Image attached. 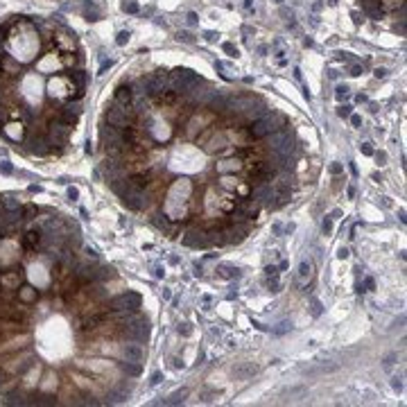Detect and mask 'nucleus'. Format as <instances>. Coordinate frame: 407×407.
<instances>
[{"instance_id":"nucleus-36","label":"nucleus","mask_w":407,"mask_h":407,"mask_svg":"<svg viewBox=\"0 0 407 407\" xmlns=\"http://www.w3.org/2000/svg\"><path fill=\"white\" fill-rule=\"evenodd\" d=\"M204 39H206V41H215L217 34H215V32H206V34H204Z\"/></svg>"},{"instance_id":"nucleus-24","label":"nucleus","mask_w":407,"mask_h":407,"mask_svg":"<svg viewBox=\"0 0 407 407\" xmlns=\"http://www.w3.org/2000/svg\"><path fill=\"white\" fill-rule=\"evenodd\" d=\"M362 289H364V292H373V289H375V281L373 278H364V287H362Z\"/></svg>"},{"instance_id":"nucleus-39","label":"nucleus","mask_w":407,"mask_h":407,"mask_svg":"<svg viewBox=\"0 0 407 407\" xmlns=\"http://www.w3.org/2000/svg\"><path fill=\"white\" fill-rule=\"evenodd\" d=\"M346 195H348V199H353V197H355V186H348Z\"/></svg>"},{"instance_id":"nucleus-26","label":"nucleus","mask_w":407,"mask_h":407,"mask_svg":"<svg viewBox=\"0 0 407 407\" xmlns=\"http://www.w3.org/2000/svg\"><path fill=\"white\" fill-rule=\"evenodd\" d=\"M77 197H79V190L70 186V188H68V199H70V201H77Z\"/></svg>"},{"instance_id":"nucleus-20","label":"nucleus","mask_w":407,"mask_h":407,"mask_svg":"<svg viewBox=\"0 0 407 407\" xmlns=\"http://www.w3.org/2000/svg\"><path fill=\"white\" fill-rule=\"evenodd\" d=\"M321 231H323V235H328L330 231H332V222H330V217H326V220L321 222Z\"/></svg>"},{"instance_id":"nucleus-32","label":"nucleus","mask_w":407,"mask_h":407,"mask_svg":"<svg viewBox=\"0 0 407 407\" xmlns=\"http://www.w3.org/2000/svg\"><path fill=\"white\" fill-rule=\"evenodd\" d=\"M111 66H113V61H111V59H109V61H104V63L100 66V75H102V72H106V70L111 68Z\"/></svg>"},{"instance_id":"nucleus-25","label":"nucleus","mask_w":407,"mask_h":407,"mask_svg":"<svg viewBox=\"0 0 407 407\" xmlns=\"http://www.w3.org/2000/svg\"><path fill=\"white\" fill-rule=\"evenodd\" d=\"M265 274L269 276V278H272V276H278V267H274V265H267V267H265Z\"/></svg>"},{"instance_id":"nucleus-23","label":"nucleus","mask_w":407,"mask_h":407,"mask_svg":"<svg viewBox=\"0 0 407 407\" xmlns=\"http://www.w3.org/2000/svg\"><path fill=\"white\" fill-rule=\"evenodd\" d=\"M161 380H163V373H161V371H154V373H152V380H149V384H152V387H156V384L161 382Z\"/></svg>"},{"instance_id":"nucleus-13","label":"nucleus","mask_w":407,"mask_h":407,"mask_svg":"<svg viewBox=\"0 0 407 407\" xmlns=\"http://www.w3.org/2000/svg\"><path fill=\"white\" fill-rule=\"evenodd\" d=\"M308 276H310V263H305V260H303L301 267H299V278L303 281V278H308Z\"/></svg>"},{"instance_id":"nucleus-9","label":"nucleus","mask_w":407,"mask_h":407,"mask_svg":"<svg viewBox=\"0 0 407 407\" xmlns=\"http://www.w3.org/2000/svg\"><path fill=\"white\" fill-rule=\"evenodd\" d=\"M238 177H231V174H222V179H220V183H217V186H220V190L222 192H233L235 190V186H238Z\"/></svg>"},{"instance_id":"nucleus-43","label":"nucleus","mask_w":407,"mask_h":407,"mask_svg":"<svg viewBox=\"0 0 407 407\" xmlns=\"http://www.w3.org/2000/svg\"><path fill=\"white\" fill-rule=\"evenodd\" d=\"M174 366H177V369H183V366H186V364H183V362H181V360H179V358H174Z\"/></svg>"},{"instance_id":"nucleus-5","label":"nucleus","mask_w":407,"mask_h":407,"mask_svg":"<svg viewBox=\"0 0 407 407\" xmlns=\"http://www.w3.org/2000/svg\"><path fill=\"white\" fill-rule=\"evenodd\" d=\"M115 369H118L122 375H127V378H138V375L143 373L140 362H129V360H120V362H115Z\"/></svg>"},{"instance_id":"nucleus-29","label":"nucleus","mask_w":407,"mask_h":407,"mask_svg":"<svg viewBox=\"0 0 407 407\" xmlns=\"http://www.w3.org/2000/svg\"><path fill=\"white\" fill-rule=\"evenodd\" d=\"M375 156V161H378V165H384V163H387V154H384V152H378V154H373Z\"/></svg>"},{"instance_id":"nucleus-37","label":"nucleus","mask_w":407,"mask_h":407,"mask_svg":"<svg viewBox=\"0 0 407 407\" xmlns=\"http://www.w3.org/2000/svg\"><path fill=\"white\" fill-rule=\"evenodd\" d=\"M179 332H181V335H190V328L183 323V326H179Z\"/></svg>"},{"instance_id":"nucleus-41","label":"nucleus","mask_w":407,"mask_h":407,"mask_svg":"<svg viewBox=\"0 0 407 407\" xmlns=\"http://www.w3.org/2000/svg\"><path fill=\"white\" fill-rule=\"evenodd\" d=\"M351 75H355V77H358V75H362V68H360V66H353V70H351Z\"/></svg>"},{"instance_id":"nucleus-42","label":"nucleus","mask_w":407,"mask_h":407,"mask_svg":"<svg viewBox=\"0 0 407 407\" xmlns=\"http://www.w3.org/2000/svg\"><path fill=\"white\" fill-rule=\"evenodd\" d=\"M348 170H351V174H353V177H358V168H355V163H351V165H348Z\"/></svg>"},{"instance_id":"nucleus-40","label":"nucleus","mask_w":407,"mask_h":407,"mask_svg":"<svg viewBox=\"0 0 407 407\" xmlns=\"http://www.w3.org/2000/svg\"><path fill=\"white\" fill-rule=\"evenodd\" d=\"M154 276H156V278H163V276H165V272L161 269V267H156V269H154Z\"/></svg>"},{"instance_id":"nucleus-21","label":"nucleus","mask_w":407,"mask_h":407,"mask_svg":"<svg viewBox=\"0 0 407 407\" xmlns=\"http://www.w3.org/2000/svg\"><path fill=\"white\" fill-rule=\"evenodd\" d=\"M129 36H131V34H129L127 30H125V32H120V34H118V39H115V43H118V45H125V43L129 41Z\"/></svg>"},{"instance_id":"nucleus-10","label":"nucleus","mask_w":407,"mask_h":407,"mask_svg":"<svg viewBox=\"0 0 407 407\" xmlns=\"http://www.w3.org/2000/svg\"><path fill=\"white\" fill-rule=\"evenodd\" d=\"M36 215H39V206H36V204H23V206H20V217H23L25 222H34Z\"/></svg>"},{"instance_id":"nucleus-18","label":"nucleus","mask_w":407,"mask_h":407,"mask_svg":"<svg viewBox=\"0 0 407 407\" xmlns=\"http://www.w3.org/2000/svg\"><path fill=\"white\" fill-rule=\"evenodd\" d=\"M351 109H353V106H348V104H341V106L337 109L339 118H348V115H351Z\"/></svg>"},{"instance_id":"nucleus-44","label":"nucleus","mask_w":407,"mask_h":407,"mask_svg":"<svg viewBox=\"0 0 407 407\" xmlns=\"http://www.w3.org/2000/svg\"><path fill=\"white\" fill-rule=\"evenodd\" d=\"M251 2H253V0H244V7H246V9H251Z\"/></svg>"},{"instance_id":"nucleus-45","label":"nucleus","mask_w":407,"mask_h":407,"mask_svg":"<svg viewBox=\"0 0 407 407\" xmlns=\"http://www.w3.org/2000/svg\"><path fill=\"white\" fill-rule=\"evenodd\" d=\"M276 2H283V0H276Z\"/></svg>"},{"instance_id":"nucleus-19","label":"nucleus","mask_w":407,"mask_h":407,"mask_svg":"<svg viewBox=\"0 0 407 407\" xmlns=\"http://www.w3.org/2000/svg\"><path fill=\"white\" fill-rule=\"evenodd\" d=\"M391 387L396 391H403V375H394V380H391Z\"/></svg>"},{"instance_id":"nucleus-17","label":"nucleus","mask_w":407,"mask_h":407,"mask_svg":"<svg viewBox=\"0 0 407 407\" xmlns=\"http://www.w3.org/2000/svg\"><path fill=\"white\" fill-rule=\"evenodd\" d=\"M222 48H224V52H229L231 57H238V54H240V52H238V48L233 45V43H224Z\"/></svg>"},{"instance_id":"nucleus-31","label":"nucleus","mask_w":407,"mask_h":407,"mask_svg":"<svg viewBox=\"0 0 407 407\" xmlns=\"http://www.w3.org/2000/svg\"><path fill=\"white\" fill-rule=\"evenodd\" d=\"M337 258H339V260L348 258V249H346V246H339V251H337Z\"/></svg>"},{"instance_id":"nucleus-14","label":"nucleus","mask_w":407,"mask_h":407,"mask_svg":"<svg viewBox=\"0 0 407 407\" xmlns=\"http://www.w3.org/2000/svg\"><path fill=\"white\" fill-rule=\"evenodd\" d=\"M335 97L341 102V100H346L348 97V86H337V93H335Z\"/></svg>"},{"instance_id":"nucleus-2","label":"nucleus","mask_w":407,"mask_h":407,"mask_svg":"<svg viewBox=\"0 0 407 407\" xmlns=\"http://www.w3.org/2000/svg\"><path fill=\"white\" fill-rule=\"evenodd\" d=\"M120 358L122 360H129V362H143L145 360V351L138 341H129V344H122L120 346Z\"/></svg>"},{"instance_id":"nucleus-6","label":"nucleus","mask_w":407,"mask_h":407,"mask_svg":"<svg viewBox=\"0 0 407 407\" xmlns=\"http://www.w3.org/2000/svg\"><path fill=\"white\" fill-rule=\"evenodd\" d=\"M113 100L120 102V104H131V102H134V86H131V82L120 84L118 88H115V93H113Z\"/></svg>"},{"instance_id":"nucleus-3","label":"nucleus","mask_w":407,"mask_h":407,"mask_svg":"<svg viewBox=\"0 0 407 407\" xmlns=\"http://www.w3.org/2000/svg\"><path fill=\"white\" fill-rule=\"evenodd\" d=\"M244 170V163L238 161L235 156H226L222 161L215 163V172L217 174H235V172H242Z\"/></svg>"},{"instance_id":"nucleus-12","label":"nucleus","mask_w":407,"mask_h":407,"mask_svg":"<svg viewBox=\"0 0 407 407\" xmlns=\"http://www.w3.org/2000/svg\"><path fill=\"white\" fill-rule=\"evenodd\" d=\"M186 396H188V391H186V389H181V391H177V394H172V396H170L168 405H177V403H181V401H183Z\"/></svg>"},{"instance_id":"nucleus-7","label":"nucleus","mask_w":407,"mask_h":407,"mask_svg":"<svg viewBox=\"0 0 407 407\" xmlns=\"http://www.w3.org/2000/svg\"><path fill=\"white\" fill-rule=\"evenodd\" d=\"M215 272H217V276L224 278V281H231V278H238V276H240V269H238V267H233V265H220Z\"/></svg>"},{"instance_id":"nucleus-16","label":"nucleus","mask_w":407,"mask_h":407,"mask_svg":"<svg viewBox=\"0 0 407 407\" xmlns=\"http://www.w3.org/2000/svg\"><path fill=\"white\" fill-rule=\"evenodd\" d=\"M360 152H362L364 156H373V154H375V152H373V147H371L369 143H362V145H360Z\"/></svg>"},{"instance_id":"nucleus-8","label":"nucleus","mask_w":407,"mask_h":407,"mask_svg":"<svg viewBox=\"0 0 407 407\" xmlns=\"http://www.w3.org/2000/svg\"><path fill=\"white\" fill-rule=\"evenodd\" d=\"M0 206H2L5 210H11V213H16V210H20V206H23V204H20L16 197H14V195H2V197H0Z\"/></svg>"},{"instance_id":"nucleus-4","label":"nucleus","mask_w":407,"mask_h":407,"mask_svg":"<svg viewBox=\"0 0 407 407\" xmlns=\"http://www.w3.org/2000/svg\"><path fill=\"white\" fill-rule=\"evenodd\" d=\"M172 77H177L179 82H183V84H188L192 88V86H197V84H204V77L201 75H197L195 70H190V68H174L172 72H170Z\"/></svg>"},{"instance_id":"nucleus-34","label":"nucleus","mask_w":407,"mask_h":407,"mask_svg":"<svg viewBox=\"0 0 407 407\" xmlns=\"http://www.w3.org/2000/svg\"><path fill=\"white\" fill-rule=\"evenodd\" d=\"M197 14H195V11H190V14H188V23H190V25H195V23H197Z\"/></svg>"},{"instance_id":"nucleus-30","label":"nucleus","mask_w":407,"mask_h":407,"mask_svg":"<svg viewBox=\"0 0 407 407\" xmlns=\"http://www.w3.org/2000/svg\"><path fill=\"white\" fill-rule=\"evenodd\" d=\"M348 118H351V125H353V127H360V125H362V118H360V115H353V113H351Z\"/></svg>"},{"instance_id":"nucleus-11","label":"nucleus","mask_w":407,"mask_h":407,"mask_svg":"<svg viewBox=\"0 0 407 407\" xmlns=\"http://www.w3.org/2000/svg\"><path fill=\"white\" fill-rule=\"evenodd\" d=\"M378 5H380L382 14H389V11H396L398 7H403L405 0H378Z\"/></svg>"},{"instance_id":"nucleus-33","label":"nucleus","mask_w":407,"mask_h":407,"mask_svg":"<svg viewBox=\"0 0 407 407\" xmlns=\"http://www.w3.org/2000/svg\"><path fill=\"white\" fill-rule=\"evenodd\" d=\"M0 170H2L5 174H9V172H11V163H7V161H2V163H0Z\"/></svg>"},{"instance_id":"nucleus-27","label":"nucleus","mask_w":407,"mask_h":407,"mask_svg":"<svg viewBox=\"0 0 407 407\" xmlns=\"http://www.w3.org/2000/svg\"><path fill=\"white\" fill-rule=\"evenodd\" d=\"M341 172H344L341 163H332V165H330V174H335V177H337V174H341Z\"/></svg>"},{"instance_id":"nucleus-28","label":"nucleus","mask_w":407,"mask_h":407,"mask_svg":"<svg viewBox=\"0 0 407 407\" xmlns=\"http://www.w3.org/2000/svg\"><path fill=\"white\" fill-rule=\"evenodd\" d=\"M312 315H315V317H319V315H321V303H319L317 299L312 301Z\"/></svg>"},{"instance_id":"nucleus-38","label":"nucleus","mask_w":407,"mask_h":407,"mask_svg":"<svg viewBox=\"0 0 407 407\" xmlns=\"http://www.w3.org/2000/svg\"><path fill=\"white\" fill-rule=\"evenodd\" d=\"M384 75H387V70H384V68H375V77H378V79L384 77Z\"/></svg>"},{"instance_id":"nucleus-15","label":"nucleus","mask_w":407,"mask_h":407,"mask_svg":"<svg viewBox=\"0 0 407 407\" xmlns=\"http://www.w3.org/2000/svg\"><path fill=\"white\" fill-rule=\"evenodd\" d=\"M267 285H269V292H278V289H281L278 276H272V278H269V283H267Z\"/></svg>"},{"instance_id":"nucleus-1","label":"nucleus","mask_w":407,"mask_h":407,"mask_svg":"<svg viewBox=\"0 0 407 407\" xmlns=\"http://www.w3.org/2000/svg\"><path fill=\"white\" fill-rule=\"evenodd\" d=\"M14 296H16V303L25 305V308H32V305H36L41 294H39V289L34 285H20L16 292H14Z\"/></svg>"},{"instance_id":"nucleus-22","label":"nucleus","mask_w":407,"mask_h":407,"mask_svg":"<svg viewBox=\"0 0 407 407\" xmlns=\"http://www.w3.org/2000/svg\"><path fill=\"white\" fill-rule=\"evenodd\" d=\"M122 9H125L127 14H138V5H136V2H125V5H122Z\"/></svg>"},{"instance_id":"nucleus-35","label":"nucleus","mask_w":407,"mask_h":407,"mask_svg":"<svg viewBox=\"0 0 407 407\" xmlns=\"http://www.w3.org/2000/svg\"><path fill=\"white\" fill-rule=\"evenodd\" d=\"M179 39H183V41L190 43V41H192V34H190V32H181V34H179Z\"/></svg>"}]
</instances>
